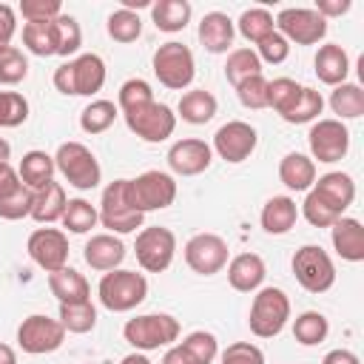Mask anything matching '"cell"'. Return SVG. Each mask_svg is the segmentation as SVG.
<instances>
[{
	"instance_id": "cell-1",
	"label": "cell",
	"mask_w": 364,
	"mask_h": 364,
	"mask_svg": "<svg viewBox=\"0 0 364 364\" xmlns=\"http://www.w3.org/2000/svg\"><path fill=\"white\" fill-rule=\"evenodd\" d=\"M51 82L65 97H94L105 85V60L100 54H77L54 68Z\"/></svg>"
},
{
	"instance_id": "cell-2",
	"label": "cell",
	"mask_w": 364,
	"mask_h": 364,
	"mask_svg": "<svg viewBox=\"0 0 364 364\" xmlns=\"http://www.w3.org/2000/svg\"><path fill=\"white\" fill-rule=\"evenodd\" d=\"M100 222L102 228H108V233L122 236V233H134L136 228H142L145 213H139L134 208L131 199V179H114L105 185L102 196H100Z\"/></svg>"
},
{
	"instance_id": "cell-3",
	"label": "cell",
	"mask_w": 364,
	"mask_h": 364,
	"mask_svg": "<svg viewBox=\"0 0 364 364\" xmlns=\"http://www.w3.org/2000/svg\"><path fill=\"white\" fill-rule=\"evenodd\" d=\"M100 304L111 313H128L148 299V279L136 270H108L97 284Z\"/></svg>"
},
{
	"instance_id": "cell-4",
	"label": "cell",
	"mask_w": 364,
	"mask_h": 364,
	"mask_svg": "<svg viewBox=\"0 0 364 364\" xmlns=\"http://www.w3.org/2000/svg\"><path fill=\"white\" fill-rule=\"evenodd\" d=\"M290 321V299L282 287H259L250 313H247V327L256 338H276Z\"/></svg>"
},
{
	"instance_id": "cell-5",
	"label": "cell",
	"mask_w": 364,
	"mask_h": 364,
	"mask_svg": "<svg viewBox=\"0 0 364 364\" xmlns=\"http://www.w3.org/2000/svg\"><path fill=\"white\" fill-rule=\"evenodd\" d=\"M122 336L136 353H151L179 341V321L171 313H142L125 321Z\"/></svg>"
},
{
	"instance_id": "cell-6",
	"label": "cell",
	"mask_w": 364,
	"mask_h": 364,
	"mask_svg": "<svg viewBox=\"0 0 364 364\" xmlns=\"http://www.w3.org/2000/svg\"><path fill=\"white\" fill-rule=\"evenodd\" d=\"M151 65H154V74H156L159 85H165L171 91H185L193 82V77H196L193 51L185 43H176V40L162 43L154 51Z\"/></svg>"
},
{
	"instance_id": "cell-7",
	"label": "cell",
	"mask_w": 364,
	"mask_h": 364,
	"mask_svg": "<svg viewBox=\"0 0 364 364\" xmlns=\"http://www.w3.org/2000/svg\"><path fill=\"white\" fill-rule=\"evenodd\" d=\"M54 165L63 173V179L71 188H77V191H91L102 179V168H100L97 156L91 154V148L82 145V142H74V139L71 142H63L57 148Z\"/></svg>"
},
{
	"instance_id": "cell-8",
	"label": "cell",
	"mask_w": 364,
	"mask_h": 364,
	"mask_svg": "<svg viewBox=\"0 0 364 364\" xmlns=\"http://www.w3.org/2000/svg\"><path fill=\"white\" fill-rule=\"evenodd\" d=\"M296 282L307 293H327L336 284V264L321 245H301L290 259Z\"/></svg>"
},
{
	"instance_id": "cell-9",
	"label": "cell",
	"mask_w": 364,
	"mask_h": 364,
	"mask_svg": "<svg viewBox=\"0 0 364 364\" xmlns=\"http://www.w3.org/2000/svg\"><path fill=\"white\" fill-rule=\"evenodd\" d=\"M134 253L145 273H165L176 256V236L171 228H162V225L142 228L136 233Z\"/></svg>"
},
{
	"instance_id": "cell-10",
	"label": "cell",
	"mask_w": 364,
	"mask_h": 364,
	"mask_svg": "<svg viewBox=\"0 0 364 364\" xmlns=\"http://www.w3.org/2000/svg\"><path fill=\"white\" fill-rule=\"evenodd\" d=\"M63 341H65V327L60 324V318H51L43 313L26 316L17 327V344L28 355H48L60 350Z\"/></svg>"
},
{
	"instance_id": "cell-11",
	"label": "cell",
	"mask_w": 364,
	"mask_h": 364,
	"mask_svg": "<svg viewBox=\"0 0 364 364\" xmlns=\"http://www.w3.org/2000/svg\"><path fill=\"white\" fill-rule=\"evenodd\" d=\"M122 117H125L128 131L136 134L142 142H165L176 131L173 108L165 102H156V100H151V102H145V105H139Z\"/></svg>"
},
{
	"instance_id": "cell-12",
	"label": "cell",
	"mask_w": 364,
	"mask_h": 364,
	"mask_svg": "<svg viewBox=\"0 0 364 364\" xmlns=\"http://www.w3.org/2000/svg\"><path fill=\"white\" fill-rule=\"evenodd\" d=\"M273 20L276 31L296 46H316L327 37V20L316 9H282Z\"/></svg>"
},
{
	"instance_id": "cell-13",
	"label": "cell",
	"mask_w": 364,
	"mask_h": 364,
	"mask_svg": "<svg viewBox=\"0 0 364 364\" xmlns=\"http://www.w3.org/2000/svg\"><path fill=\"white\" fill-rule=\"evenodd\" d=\"M307 145H310V159L316 162H324V165H333L338 159L347 156L350 151V131L341 119L330 117V119H316L310 125V134H307Z\"/></svg>"
},
{
	"instance_id": "cell-14",
	"label": "cell",
	"mask_w": 364,
	"mask_h": 364,
	"mask_svg": "<svg viewBox=\"0 0 364 364\" xmlns=\"http://www.w3.org/2000/svg\"><path fill=\"white\" fill-rule=\"evenodd\" d=\"M131 199L139 213L171 208L176 199V179L168 171H145L131 179Z\"/></svg>"
},
{
	"instance_id": "cell-15",
	"label": "cell",
	"mask_w": 364,
	"mask_h": 364,
	"mask_svg": "<svg viewBox=\"0 0 364 364\" xmlns=\"http://www.w3.org/2000/svg\"><path fill=\"white\" fill-rule=\"evenodd\" d=\"M228 242L219 233H193L185 242V264L199 276H216L228 267Z\"/></svg>"
},
{
	"instance_id": "cell-16",
	"label": "cell",
	"mask_w": 364,
	"mask_h": 364,
	"mask_svg": "<svg viewBox=\"0 0 364 364\" xmlns=\"http://www.w3.org/2000/svg\"><path fill=\"white\" fill-rule=\"evenodd\" d=\"M256 145H259L256 128H253L250 122H245V119H230V122H225V125L213 134L210 151H213L219 159H225V162H230V165H239V162L250 159V154L256 151Z\"/></svg>"
},
{
	"instance_id": "cell-17",
	"label": "cell",
	"mask_w": 364,
	"mask_h": 364,
	"mask_svg": "<svg viewBox=\"0 0 364 364\" xmlns=\"http://www.w3.org/2000/svg\"><path fill=\"white\" fill-rule=\"evenodd\" d=\"M26 253L40 270L54 273V270L68 264V236L57 228H48V225L37 228L26 239Z\"/></svg>"
},
{
	"instance_id": "cell-18",
	"label": "cell",
	"mask_w": 364,
	"mask_h": 364,
	"mask_svg": "<svg viewBox=\"0 0 364 364\" xmlns=\"http://www.w3.org/2000/svg\"><path fill=\"white\" fill-rule=\"evenodd\" d=\"M168 168L176 173V176H199L210 168L213 162V151L205 139H196V136H185V139H176L171 148H168Z\"/></svg>"
},
{
	"instance_id": "cell-19",
	"label": "cell",
	"mask_w": 364,
	"mask_h": 364,
	"mask_svg": "<svg viewBox=\"0 0 364 364\" xmlns=\"http://www.w3.org/2000/svg\"><path fill=\"white\" fill-rule=\"evenodd\" d=\"M310 191H313L316 199H318L327 210H333L338 219H341L344 210L355 202V182H353L350 173H341V171H330V173L318 176Z\"/></svg>"
},
{
	"instance_id": "cell-20",
	"label": "cell",
	"mask_w": 364,
	"mask_h": 364,
	"mask_svg": "<svg viewBox=\"0 0 364 364\" xmlns=\"http://www.w3.org/2000/svg\"><path fill=\"white\" fill-rule=\"evenodd\" d=\"M125 242L114 233H97L85 242L82 247V259L91 270H100V273H108V270H117L125 259Z\"/></svg>"
},
{
	"instance_id": "cell-21",
	"label": "cell",
	"mask_w": 364,
	"mask_h": 364,
	"mask_svg": "<svg viewBox=\"0 0 364 364\" xmlns=\"http://www.w3.org/2000/svg\"><path fill=\"white\" fill-rule=\"evenodd\" d=\"M267 264L259 253H236L228 262V284L236 293H256L264 284Z\"/></svg>"
},
{
	"instance_id": "cell-22",
	"label": "cell",
	"mask_w": 364,
	"mask_h": 364,
	"mask_svg": "<svg viewBox=\"0 0 364 364\" xmlns=\"http://www.w3.org/2000/svg\"><path fill=\"white\" fill-rule=\"evenodd\" d=\"M330 242L344 262H364V228L353 216H341L330 225Z\"/></svg>"
},
{
	"instance_id": "cell-23",
	"label": "cell",
	"mask_w": 364,
	"mask_h": 364,
	"mask_svg": "<svg viewBox=\"0 0 364 364\" xmlns=\"http://www.w3.org/2000/svg\"><path fill=\"white\" fill-rule=\"evenodd\" d=\"M199 43L205 46V51L210 54H225L230 51L233 46V37H236V26L233 20L225 14V11H208L202 20H199Z\"/></svg>"
},
{
	"instance_id": "cell-24",
	"label": "cell",
	"mask_w": 364,
	"mask_h": 364,
	"mask_svg": "<svg viewBox=\"0 0 364 364\" xmlns=\"http://www.w3.org/2000/svg\"><path fill=\"white\" fill-rule=\"evenodd\" d=\"M259 222H262L264 233H270V236L290 233L296 228V222H299V205H296V199H290V196H270L262 205Z\"/></svg>"
},
{
	"instance_id": "cell-25",
	"label": "cell",
	"mask_w": 364,
	"mask_h": 364,
	"mask_svg": "<svg viewBox=\"0 0 364 364\" xmlns=\"http://www.w3.org/2000/svg\"><path fill=\"white\" fill-rule=\"evenodd\" d=\"M313 65H316V77H318L324 85H333V88H336V85L347 82L350 57H347V51H344L338 43H324V46H318Z\"/></svg>"
},
{
	"instance_id": "cell-26",
	"label": "cell",
	"mask_w": 364,
	"mask_h": 364,
	"mask_svg": "<svg viewBox=\"0 0 364 364\" xmlns=\"http://www.w3.org/2000/svg\"><path fill=\"white\" fill-rule=\"evenodd\" d=\"M279 182L287 188V191H310L313 182H316V162L301 154V151H290L282 156L279 162Z\"/></svg>"
},
{
	"instance_id": "cell-27",
	"label": "cell",
	"mask_w": 364,
	"mask_h": 364,
	"mask_svg": "<svg viewBox=\"0 0 364 364\" xmlns=\"http://www.w3.org/2000/svg\"><path fill=\"white\" fill-rule=\"evenodd\" d=\"M48 290H51V296H57L60 304H77V301L91 299V287H88L85 276L68 264L48 273Z\"/></svg>"
},
{
	"instance_id": "cell-28",
	"label": "cell",
	"mask_w": 364,
	"mask_h": 364,
	"mask_svg": "<svg viewBox=\"0 0 364 364\" xmlns=\"http://www.w3.org/2000/svg\"><path fill=\"white\" fill-rule=\"evenodd\" d=\"M68 199H65V188L60 182H48L43 185L40 191H34V205H31V219L37 225H51V222H60L63 219V210H65Z\"/></svg>"
},
{
	"instance_id": "cell-29",
	"label": "cell",
	"mask_w": 364,
	"mask_h": 364,
	"mask_svg": "<svg viewBox=\"0 0 364 364\" xmlns=\"http://www.w3.org/2000/svg\"><path fill=\"white\" fill-rule=\"evenodd\" d=\"M216 97L205 88H191L179 97V105H176V117H182L188 125H205L216 117Z\"/></svg>"
},
{
	"instance_id": "cell-30",
	"label": "cell",
	"mask_w": 364,
	"mask_h": 364,
	"mask_svg": "<svg viewBox=\"0 0 364 364\" xmlns=\"http://www.w3.org/2000/svg\"><path fill=\"white\" fill-rule=\"evenodd\" d=\"M54 171H57L54 156L34 148V151H26V154H23L20 168H17V176H20V182H23L26 188L40 191L43 185H48V182L54 179Z\"/></svg>"
},
{
	"instance_id": "cell-31",
	"label": "cell",
	"mask_w": 364,
	"mask_h": 364,
	"mask_svg": "<svg viewBox=\"0 0 364 364\" xmlns=\"http://www.w3.org/2000/svg\"><path fill=\"white\" fill-rule=\"evenodd\" d=\"M191 14H193V9H191L188 0H156V3H151V20L165 34L182 31L191 23Z\"/></svg>"
},
{
	"instance_id": "cell-32",
	"label": "cell",
	"mask_w": 364,
	"mask_h": 364,
	"mask_svg": "<svg viewBox=\"0 0 364 364\" xmlns=\"http://www.w3.org/2000/svg\"><path fill=\"white\" fill-rule=\"evenodd\" d=\"M23 46L34 57H57V20L26 23L23 26Z\"/></svg>"
},
{
	"instance_id": "cell-33",
	"label": "cell",
	"mask_w": 364,
	"mask_h": 364,
	"mask_svg": "<svg viewBox=\"0 0 364 364\" xmlns=\"http://www.w3.org/2000/svg\"><path fill=\"white\" fill-rule=\"evenodd\" d=\"M233 26H236V31H239L247 43H253V46H256V43H262L267 34H273V31H276V20H273V14H270L264 6L245 9Z\"/></svg>"
},
{
	"instance_id": "cell-34",
	"label": "cell",
	"mask_w": 364,
	"mask_h": 364,
	"mask_svg": "<svg viewBox=\"0 0 364 364\" xmlns=\"http://www.w3.org/2000/svg\"><path fill=\"white\" fill-rule=\"evenodd\" d=\"M321 108H324V97H321L316 88L301 85V88H299V94H296V100L290 102V108L282 114V119H284V122H290V125L316 122V119H318V114H321Z\"/></svg>"
},
{
	"instance_id": "cell-35",
	"label": "cell",
	"mask_w": 364,
	"mask_h": 364,
	"mask_svg": "<svg viewBox=\"0 0 364 364\" xmlns=\"http://www.w3.org/2000/svg\"><path fill=\"white\" fill-rule=\"evenodd\" d=\"M330 108L336 119H358L364 114V91L355 82H341L330 91Z\"/></svg>"
},
{
	"instance_id": "cell-36",
	"label": "cell",
	"mask_w": 364,
	"mask_h": 364,
	"mask_svg": "<svg viewBox=\"0 0 364 364\" xmlns=\"http://www.w3.org/2000/svg\"><path fill=\"white\" fill-rule=\"evenodd\" d=\"M117 117H119L117 102H111V100H91L82 108V114H80V128L85 134H91V136L94 134H105L117 122Z\"/></svg>"
},
{
	"instance_id": "cell-37",
	"label": "cell",
	"mask_w": 364,
	"mask_h": 364,
	"mask_svg": "<svg viewBox=\"0 0 364 364\" xmlns=\"http://www.w3.org/2000/svg\"><path fill=\"white\" fill-rule=\"evenodd\" d=\"M330 333V321L324 313L318 310H304L293 318V338L304 347H313V344H321Z\"/></svg>"
},
{
	"instance_id": "cell-38",
	"label": "cell",
	"mask_w": 364,
	"mask_h": 364,
	"mask_svg": "<svg viewBox=\"0 0 364 364\" xmlns=\"http://www.w3.org/2000/svg\"><path fill=\"white\" fill-rule=\"evenodd\" d=\"M60 222H63V228H65L68 233L82 236V233H88L91 228H97V222H100V210H97L88 199L77 196V199H68V205H65Z\"/></svg>"
},
{
	"instance_id": "cell-39",
	"label": "cell",
	"mask_w": 364,
	"mask_h": 364,
	"mask_svg": "<svg viewBox=\"0 0 364 364\" xmlns=\"http://www.w3.org/2000/svg\"><path fill=\"white\" fill-rule=\"evenodd\" d=\"M31 205H34V191L26 188L23 182H17L6 193H0V219L20 222V219L31 216Z\"/></svg>"
},
{
	"instance_id": "cell-40",
	"label": "cell",
	"mask_w": 364,
	"mask_h": 364,
	"mask_svg": "<svg viewBox=\"0 0 364 364\" xmlns=\"http://www.w3.org/2000/svg\"><path fill=\"white\" fill-rule=\"evenodd\" d=\"M256 74H262V60L256 57L253 48H233V51H228L225 77H228V82H230L233 88H236L242 80L256 77Z\"/></svg>"
},
{
	"instance_id": "cell-41",
	"label": "cell",
	"mask_w": 364,
	"mask_h": 364,
	"mask_svg": "<svg viewBox=\"0 0 364 364\" xmlns=\"http://www.w3.org/2000/svg\"><path fill=\"white\" fill-rule=\"evenodd\" d=\"M60 324L65 327V333H91L97 327V307L88 301H77V304H60Z\"/></svg>"
},
{
	"instance_id": "cell-42",
	"label": "cell",
	"mask_w": 364,
	"mask_h": 364,
	"mask_svg": "<svg viewBox=\"0 0 364 364\" xmlns=\"http://www.w3.org/2000/svg\"><path fill=\"white\" fill-rule=\"evenodd\" d=\"M105 28H108V37H111V40H117V43H134V40H139V34H142V20H139L136 11L117 9V11L108 14Z\"/></svg>"
},
{
	"instance_id": "cell-43",
	"label": "cell",
	"mask_w": 364,
	"mask_h": 364,
	"mask_svg": "<svg viewBox=\"0 0 364 364\" xmlns=\"http://www.w3.org/2000/svg\"><path fill=\"white\" fill-rule=\"evenodd\" d=\"M28 77V57L17 48L9 46L0 51V85H20Z\"/></svg>"
},
{
	"instance_id": "cell-44",
	"label": "cell",
	"mask_w": 364,
	"mask_h": 364,
	"mask_svg": "<svg viewBox=\"0 0 364 364\" xmlns=\"http://www.w3.org/2000/svg\"><path fill=\"white\" fill-rule=\"evenodd\" d=\"M151 100H154L151 82H145L142 77H131V80H125V82L119 85L117 108H119L122 114H128V111H134V108H139V105H145V102H151Z\"/></svg>"
},
{
	"instance_id": "cell-45",
	"label": "cell",
	"mask_w": 364,
	"mask_h": 364,
	"mask_svg": "<svg viewBox=\"0 0 364 364\" xmlns=\"http://www.w3.org/2000/svg\"><path fill=\"white\" fill-rule=\"evenodd\" d=\"M179 344L196 358V364H213L216 355H219V341H216V336L208 333V330H193V333H188Z\"/></svg>"
},
{
	"instance_id": "cell-46",
	"label": "cell",
	"mask_w": 364,
	"mask_h": 364,
	"mask_svg": "<svg viewBox=\"0 0 364 364\" xmlns=\"http://www.w3.org/2000/svg\"><path fill=\"white\" fill-rule=\"evenodd\" d=\"M28 119V100L20 91H0V131L17 128Z\"/></svg>"
},
{
	"instance_id": "cell-47",
	"label": "cell",
	"mask_w": 364,
	"mask_h": 364,
	"mask_svg": "<svg viewBox=\"0 0 364 364\" xmlns=\"http://www.w3.org/2000/svg\"><path fill=\"white\" fill-rule=\"evenodd\" d=\"M82 46V28L71 14L57 17V57H71Z\"/></svg>"
},
{
	"instance_id": "cell-48",
	"label": "cell",
	"mask_w": 364,
	"mask_h": 364,
	"mask_svg": "<svg viewBox=\"0 0 364 364\" xmlns=\"http://www.w3.org/2000/svg\"><path fill=\"white\" fill-rule=\"evenodd\" d=\"M299 82L290 80V77H276V80H267V108H273L279 117L290 108V102L296 100L299 94Z\"/></svg>"
},
{
	"instance_id": "cell-49",
	"label": "cell",
	"mask_w": 364,
	"mask_h": 364,
	"mask_svg": "<svg viewBox=\"0 0 364 364\" xmlns=\"http://www.w3.org/2000/svg\"><path fill=\"white\" fill-rule=\"evenodd\" d=\"M236 97H239V102H242L245 108H250V111L267 108V80H264V74H256V77L242 80V82L236 85Z\"/></svg>"
},
{
	"instance_id": "cell-50",
	"label": "cell",
	"mask_w": 364,
	"mask_h": 364,
	"mask_svg": "<svg viewBox=\"0 0 364 364\" xmlns=\"http://www.w3.org/2000/svg\"><path fill=\"white\" fill-rule=\"evenodd\" d=\"M17 11L23 14L26 23H46V20H57L63 14V3L60 0H23L17 6Z\"/></svg>"
},
{
	"instance_id": "cell-51",
	"label": "cell",
	"mask_w": 364,
	"mask_h": 364,
	"mask_svg": "<svg viewBox=\"0 0 364 364\" xmlns=\"http://www.w3.org/2000/svg\"><path fill=\"white\" fill-rule=\"evenodd\" d=\"M219 364H264V353L253 341H233L219 353Z\"/></svg>"
},
{
	"instance_id": "cell-52",
	"label": "cell",
	"mask_w": 364,
	"mask_h": 364,
	"mask_svg": "<svg viewBox=\"0 0 364 364\" xmlns=\"http://www.w3.org/2000/svg\"><path fill=\"white\" fill-rule=\"evenodd\" d=\"M256 57L262 60V65L264 63H270V65H279V63H284L287 57H290V43L279 34V31H273V34H267L262 43H256Z\"/></svg>"
},
{
	"instance_id": "cell-53",
	"label": "cell",
	"mask_w": 364,
	"mask_h": 364,
	"mask_svg": "<svg viewBox=\"0 0 364 364\" xmlns=\"http://www.w3.org/2000/svg\"><path fill=\"white\" fill-rule=\"evenodd\" d=\"M14 31H17V11L9 3H0V51L11 46Z\"/></svg>"
},
{
	"instance_id": "cell-54",
	"label": "cell",
	"mask_w": 364,
	"mask_h": 364,
	"mask_svg": "<svg viewBox=\"0 0 364 364\" xmlns=\"http://www.w3.org/2000/svg\"><path fill=\"white\" fill-rule=\"evenodd\" d=\"M350 9H353L350 0H318V3H316V11H318L324 20H330V17H341V14H347Z\"/></svg>"
},
{
	"instance_id": "cell-55",
	"label": "cell",
	"mask_w": 364,
	"mask_h": 364,
	"mask_svg": "<svg viewBox=\"0 0 364 364\" xmlns=\"http://www.w3.org/2000/svg\"><path fill=\"white\" fill-rule=\"evenodd\" d=\"M159 364H196V358H193L182 344H171V347L165 350V355H162Z\"/></svg>"
},
{
	"instance_id": "cell-56",
	"label": "cell",
	"mask_w": 364,
	"mask_h": 364,
	"mask_svg": "<svg viewBox=\"0 0 364 364\" xmlns=\"http://www.w3.org/2000/svg\"><path fill=\"white\" fill-rule=\"evenodd\" d=\"M321 364H361V361H358V355H355L353 350L338 347V350H330V353L321 358Z\"/></svg>"
},
{
	"instance_id": "cell-57",
	"label": "cell",
	"mask_w": 364,
	"mask_h": 364,
	"mask_svg": "<svg viewBox=\"0 0 364 364\" xmlns=\"http://www.w3.org/2000/svg\"><path fill=\"white\" fill-rule=\"evenodd\" d=\"M17 182H20V176L11 168V162H0V193H6L9 188H14Z\"/></svg>"
},
{
	"instance_id": "cell-58",
	"label": "cell",
	"mask_w": 364,
	"mask_h": 364,
	"mask_svg": "<svg viewBox=\"0 0 364 364\" xmlns=\"http://www.w3.org/2000/svg\"><path fill=\"white\" fill-rule=\"evenodd\" d=\"M0 364H17L14 347H9V344H3V341H0Z\"/></svg>"
},
{
	"instance_id": "cell-59",
	"label": "cell",
	"mask_w": 364,
	"mask_h": 364,
	"mask_svg": "<svg viewBox=\"0 0 364 364\" xmlns=\"http://www.w3.org/2000/svg\"><path fill=\"white\" fill-rule=\"evenodd\" d=\"M119 364H151V358H148L145 353H131V355H125Z\"/></svg>"
},
{
	"instance_id": "cell-60",
	"label": "cell",
	"mask_w": 364,
	"mask_h": 364,
	"mask_svg": "<svg viewBox=\"0 0 364 364\" xmlns=\"http://www.w3.org/2000/svg\"><path fill=\"white\" fill-rule=\"evenodd\" d=\"M9 156H11V145L0 136V162H9Z\"/></svg>"
}]
</instances>
